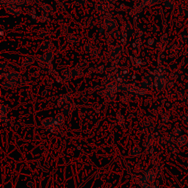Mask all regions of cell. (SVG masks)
Segmentation results:
<instances>
[{
	"label": "cell",
	"mask_w": 188,
	"mask_h": 188,
	"mask_svg": "<svg viewBox=\"0 0 188 188\" xmlns=\"http://www.w3.org/2000/svg\"><path fill=\"white\" fill-rule=\"evenodd\" d=\"M171 151H172V152L174 154L177 153V152H178V146H176V145H173V146H171Z\"/></svg>",
	"instance_id": "cell-9"
},
{
	"label": "cell",
	"mask_w": 188,
	"mask_h": 188,
	"mask_svg": "<svg viewBox=\"0 0 188 188\" xmlns=\"http://www.w3.org/2000/svg\"><path fill=\"white\" fill-rule=\"evenodd\" d=\"M182 124L186 127H188V114H185L183 116V118H182Z\"/></svg>",
	"instance_id": "cell-7"
},
{
	"label": "cell",
	"mask_w": 188,
	"mask_h": 188,
	"mask_svg": "<svg viewBox=\"0 0 188 188\" xmlns=\"http://www.w3.org/2000/svg\"><path fill=\"white\" fill-rule=\"evenodd\" d=\"M146 188H157V187L154 185H149V186H147Z\"/></svg>",
	"instance_id": "cell-10"
},
{
	"label": "cell",
	"mask_w": 188,
	"mask_h": 188,
	"mask_svg": "<svg viewBox=\"0 0 188 188\" xmlns=\"http://www.w3.org/2000/svg\"><path fill=\"white\" fill-rule=\"evenodd\" d=\"M187 143H188V136L186 135H180L179 137H177L176 145L178 147H183L184 146H185Z\"/></svg>",
	"instance_id": "cell-2"
},
{
	"label": "cell",
	"mask_w": 188,
	"mask_h": 188,
	"mask_svg": "<svg viewBox=\"0 0 188 188\" xmlns=\"http://www.w3.org/2000/svg\"><path fill=\"white\" fill-rule=\"evenodd\" d=\"M178 13L181 16H186L188 15V8L185 6H182L178 8Z\"/></svg>",
	"instance_id": "cell-6"
},
{
	"label": "cell",
	"mask_w": 188,
	"mask_h": 188,
	"mask_svg": "<svg viewBox=\"0 0 188 188\" xmlns=\"http://www.w3.org/2000/svg\"><path fill=\"white\" fill-rule=\"evenodd\" d=\"M187 33H188V25H187Z\"/></svg>",
	"instance_id": "cell-12"
},
{
	"label": "cell",
	"mask_w": 188,
	"mask_h": 188,
	"mask_svg": "<svg viewBox=\"0 0 188 188\" xmlns=\"http://www.w3.org/2000/svg\"><path fill=\"white\" fill-rule=\"evenodd\" d=\"M181 134L182 129H180V128H176V129L174 130V135L176 136H178V137H179V135H181Z\"/></svg>",
	"instance_id": "cell-8"
},
{
	"label": "cell",
	"mask_w": 188,
	"mask_h": 188,
	"mask_svg": "<svg viewBox=\"0 0 188 188\" xmlns=\"http://www.w3.org/2000/svg\"><path fill=\"white\" fill-rule=\"evenodd\" d=\"M178 99L184 105H187L188 104V93L185 91H181L178 94Z\"/></svg>",
	"instance_id": "cell-3"
},
{
	"label": "cell",
	"mask_w": 188,
	"mask_h": 188,
	"mask_svg": "<svg viewBox=\"0 0 188 188\" xmlns=\"http://www.w3.org/2000/svg\"><path fill=\"white\" fill-rule=\"evenodd\" d=\"M156 86H157V89L159 90H163L165 88V85H166V80L165 78L163 76H159L156 78Z\"/></svg>",
	"instance_id": "cell-1"
},
{
	"label": "cell",
	"mask_w": 188,
	"mask_h": 188,
	"mask_svg": "<svg viewBox=\"0 0 188 188\" xmlns=\"http://www.w3.org/2000/svg\"><path fill=\"white\" fill-rule=\"evenodd\" d=\"M187 135L188 136V130H187Z\"/></svg>",
	"instance_id": "cell-11"
},
{
	"label": "cell",
	"mask_w": 188,
	"mask_h": 188,
	"mask_svg": "<svg viewBox=\"0 0 188 188\" xmlns=\"http://www.w3.org/2000/svg\"><path fill=\"white\" fill-rule=\"evenodd\" d=\"M146 177L148 179V182H154V179L156 178V173L154 172V171L149 170L148 171V173H147Z\"/></svg>",
	"instance_id": "cell-4"
},
{
	"label": "cell",
	"mask_w": 188,
	"mask_h": 188,
	"mask_svg": "<svg viewBox=\"0 0 188 188\" xmlns=\"http://www.w3.org/2000/svg\"><path fill=\"white\" fill-rule=\"evenodd\" d=\"M164 5H165V7H166L169 9H174L175 7L174 0H166V1L164 2Z\"/></svg>",
	"instance_id": "cell-5"
}]
</instances>
